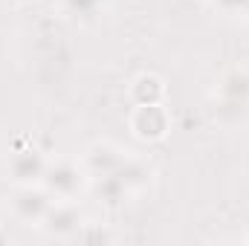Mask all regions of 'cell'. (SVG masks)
<instances>
[{
  "instance_id": "6da1fadb",
  "label": "cell",
  "mask_w": 249,
  "mask_h": 246,
  "mask_svg": "<svg viewBox=\"0 0 249 246\" xmlns=\"http://www.w3.org/2000/svg\"><path fill=\"white\" fill-rule=\"evenodd\" d=\"M130 127L142 139H162L168 130V116L160 105H139L130 116Z\"/></svg>"
},
{
  "instance_id": "7a4b0ae2",
  "label": "cell",
  "mask_w": 249,
  "mask_h": 246,
  "mask_svg": "<svg viewBox=\"0 0 249 246\" xmlns=\"http://www.w3.org/2000/svg\"><path fill=\"white\" fill-rule=\"evenodd\" d=\"M12 206H15V211H18L23 220H44L47 211L53 209V200H50V194H44V191L20 188V191L15 194V200H12Z\"/></svg>"
},
{
  "instance_id": "277c9868",
  "label": "cell",
  "mask_w": 249,
  "mask_h": 246,
  "mask_svg": "<svg viewBox=\"0 0 249 246\" xmlns=\"http://www.w3.org/2000/svg\"><path fill=\"white\" fill-rule=\"evenodd\" d=\"M44 171H47V162L38 151H20L15 159H12V177L18 183H35V180H44Z\"/></svg>"
},
{
  "instance_id": "5b68a950",
  "label": "cell",
  "mask_w": 249,
  "mask_h": 246,
  "mask_svg": "<svg viewBox=\"0 0 249 246\" xmlns=\"http://www.w3.org/2000/svg\"><path fill=\"white\" fill-rule=\"evenodd\" d=\"M44 220H47V229L55 232V235H70V232H75V229L81 226L78 211H75L72 206H53Z\"/></svg>"
},
{
  "instance_id": "52a82bcc",
  "label": "cell",
  "mask_w": 249,
  "mask_h": 246,
  "mask_svg": "<svg viewBox=\"0 0 249 246\" xmlns=\"http://www.w3.org/2000/svg\"><path fill=\"white\" fill-rule=\"evenodd\" d=\"M162 93H165V87L157 75H139L136 84H133V99L139 105H160Z\"/></svg>"
},
{
  "instance_id": "8992f818",
  "label": "cell",
  "mask_w": 249,
  "mask_h": 246,
  "mask_svg": "<svg viewBox=\"0 0 249 246\" xmlns=\"http://www.w3.org/2000/svg\"><path fill=\"white\" fill-rule=\"evenodd\" d=\"M122 154L119 151H113V148H107V145H102V148H96L90 157H87V165H90V171L96 174V177H105V174H110V171H116L119 165H122Z\"/></svg>"
},
{
  "instance_id": "3957f363",
  "label": "cell",
  "mask_w": 249,
  "mask_h": 246,
  "mask_svg": "<svg viewBox=\"0 0 249 246\" xmlns=\"http://www.w3.org/2000/svg\"><path fill=\"white\" fill-rule=\"evenodd\" d=\"M44 183L50 185V191L58 194V197H72L78 191V185H81V174H78V168H72L67 162H58V165H47Z\"/></svg>"
}]
</instances>
